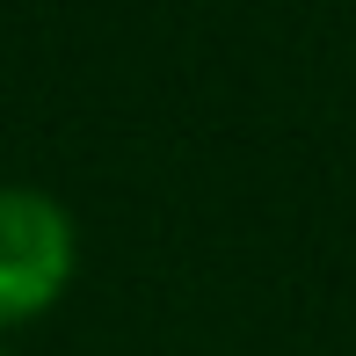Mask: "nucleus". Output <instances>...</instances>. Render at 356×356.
Returning a JSON list of instances; mask_svg holds the SVG:
<instances>
[{"label":"nucleus","mask_w":356,"mask_h":356,"mask_svg":"<svg viewBox=\"0 0 356 356\" xmlns=\"http://www.w3.org/2000/svg\"><path fill=\"white\" fill-rule=\"evenodd\" d=\"M73 269H80L73 211L51 197V189L0 182V334L44 320L58 298H66Z\"/></svg>","instance_id":"obj_1"},{"label":"nucleus","mask_w":356,"mask_h":356,"mask_svg":"<svg viewBox=\"0 0 356 356\" xmlns=\"http://www.w3.org/2000/svg\"><path fill=\"white\" fill-rule=\"evenodd\" d=\"M0 356H8V349H0Z\"/></svg>","instance_id":"obj_2"}]
</instances>
